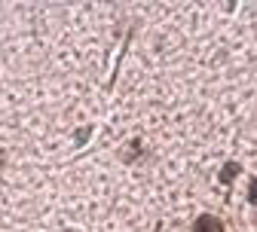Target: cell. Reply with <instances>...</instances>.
<instances>
[{"label": "cell", "mask_w": 257, "mask_h": 232, "mask_svg": "<svg viewBox=\"0 0 257 232\" xmlns=\"http://www.w3.org/2000/svg\"><path fill=\"white\" fill-rule=\"evenodd\" d=\"M233 174H236V165H227L223 174H220V180H233Z\"/></svg>", "instance_id": "3957f363"}, {"label": "cell", "mask_w": 257, "mask_h": 232, "mask_svg": "<svg viewBox=\"0 0 257 232\" xmlns=\"http://www.w3.org/2000/svg\"><path fill=\"white\" fill-rule=\"evenodd\" d=\"M248 198H251V205H257V177H254L251 186H248Z\"/></svg>", "instance_id": "7a4b0ae2"}, {"label": "cell", "mask_w": 257, "mask_h": 232, "mask_svg": "<svg viewBox=\"0 0 257 232\" xmlns=\"http://www.w3.org/2000/svg\"><path fill=\"white\" fill-rule=\"evenodd\" d=\"M193 232H223V226H220V220H214V217H199L196 223H193Z\"/></svg>", "instance_id": "6da1fadb"}]
</instances>
